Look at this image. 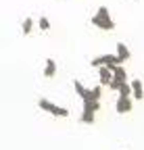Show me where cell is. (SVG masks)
Masks as SVG:
<instances>
[{
	"instance_id": "1",
	"label": "cell",
	"mask_w": 144,
	"mask_h": 150,
	"mask_svg": "<svg viewBox=\"0 0 144 150\" xmlns=\"http://www.w3.org/2000/svg\"><path fill=\"white\" fill-rule=\"evenodd\" d=\"M90 23H92L94 27H98V29H102V31H113L115 29V21L111 19V13H109L106 6H100L96 11V15L90 19Z\"/></svg>"
},
{
	"instance_id": "2",
	"label": "cell",
	"mask_w": 144,
	"mask_h": 150,
	"mask_svg": "<svg viewBox=\"0 0 144 150\" xmlns=\"http://www.w3.org/2000/svg\"><path fill=\"white\" fill-rule=\"evenodd\" d=\"M96 110H100V100H88V102H84V110L79 115V121L86 123V125H92Z\"/></svg>"
},
{
	"instance_id": "3",
	"label": "cell",
	"mask_w": 144,
	"mask_h": 150,
	"mask_svg": "<svg viewBox=\"0 0 144 150\" xmlns=\"http://www.w3.org/2000/svg\"><path fill=\"white\" fill-rule=\"evenodd\" d=\"M90 65L96 67V69H98V67H102V65H106V67L113 71L117 65H123V61L119 59L117 54H102V56H96V59H92V61H90Z\"/></svg>"
},
{
	"instance_id": "4",
	"label": "cell",
	"mask_w": 144,
	"mask_h": 150,
	"mask_svg": "<svg viewBox=\"0 0 144 150\" xmlns=\"http://www.w3.org/2000/svg\"><path fill=\"white\" fill-rule=\"evenodd\" d=\"M38 106H40L42 110H46L48 115H52V117H69V110H67V108L57 106L55 102H50V100H46V98H40V100H38Z\"/></svg>"
},
{
	"instance_id": "5",
	"label": "cell",
	"mask_w": 144,
	"mask_h": 150,
	"mask_svg": "<svg viewBox=\"0 0 144 150\" xmlns=\"http://www.w3.org/2000/svg\"><path fill=\"white\" fill-rule=\"evenodd\" d=\"M125 81H128V71H125L123 69V65H117L115 69H113V81H111V90H119L121 88V83H125Z\"/></svg>"
},
{
	"instance_id": "6",
	"label": "cell",
	"mask_w": 144,
	"mask_h": 150,
	"mask_svg": "<svg viewBox=\"0 0 144 150\" xmlns=\"http://www.w3.org/2000/svg\"><path fill=\"white\" fill-rule=\"evenodd\" d=\"M115 110L119 115H125V112L132 110V96H119L115 102Z\"/></svg>"
},
{
	"instance_id": "7",
	"label": "cell",
	"mask_w": 144,
	"mask_h": 150,
	"mask_svg": "<svg viewBox=\"0 0 144 150\" xmlns=\"http://www.w3.org/2000/svg\"><path fill=\"white\" fill-rule=\"evenodd\" d=\"M111 81H113V71L106 65L98 67V83L100 86H111Z\"/></svg>"
},
{
	"instance_id": "8",
	"label": "cell",
	"mask_w": 144,
	"mask_h": 150,
	"mask_svg": "<svg viewBox=\"0 0 144 150\" xmlns=\"http://www.w3.org/2000/svg\"><path fill=\"white\" fill-rule=\"evenodd\" d=\"M130 83H132V96H134L136 100H142V98H144V88H142V81H140V79H132Z\"/></svg>"
},
{
	"instance_id": "9",
	"label": "cell",
	"mask_w": 144,
	"mask_h": 150,
	"mask_svg": "<svg viewBox=\"0 0 144 150\" xmlns=\"http://www.w3.org/2000/svg\"><path fill=\"white\" fill-rule=\"evenodd\" d=\"M117 56H119V59L125 63V61H130V56H132V52H130V48L128 46H125L123 42H117V52H115Z\"/></svg>"
},
{
	"instance_id": "10",
	"label": "cell",
	"mask_w": 144,
	"mask_h": 150,
	"mask_svg": "<svg viewBox=\"0 0 144 150\" xmlns=\"http://www.w3.org/2000/svg\"><path fill=\"white\" fill-rule=\"evenodd\" d=\"M55 75H57V61H55V59H46L44 77H55Z\"/></svg>"
},
{
	"instance_id": "11",
	"label": "cell",
	"mask_w": 144,
	"mask_h": 150,
	"mask_svg": "<svg viewBox=\"0 0 144 150\" xmlns=\"http://www.w3.org/2000/svg\"><path fill=\"white\" fill-rule=\"evenodd\" d=\"M100 96H102V86L98 83L96 88H92V90H88V96L82 100V102H88V100H100Z\"/></svg>"
},
{
	"instance_id": "12",
	"label": "cell",
	"mask_w": 144,
	"mask_h": 150,
	"mask_svg": "<svg viewBox=\"0 0 144 150\" xmlns=\"http://www.w3.org/2000/svg\"><path fill=\"white\" fill-rule=\"evenodd\" d=\"M21 29H23V35H29V33H31V29H33V19H31V17L23 19V25H21Z\"/></svg>"
},
{
	"instance_id": "13",
	"label": "cell",
	"mask_w": 144,
	"mask_h": 150,
	"mask_svg": "<svg viewBox=\"0 0 144 150\" xmlns=\"http://www.w3.org/2000/svg\"><path fill=\"white\" fill-rule=\"evenodd\" d=\"M73 88H75L77 96H79L82 100H84V98L88 96V88H84V86H82V81H77V79H75V81H73Z\"/></svg>"
},
{
	"instance_id": "14",
	"label": "cell",
	"mask_w": 144,
	"mask_h": 150,
	"mask_svg": "<svg viewBox=\"0 0 144 150\" xmlns=\"http://www.w3.org/2000/svg\"><path fill=\"white\" fill-rule=\"evenodd\" d=\"M117 92H119V96H132V83H130V81L121 83V88H119Z\"/></svg>"
},
{
	"instance_id": "15",
	"label": "cell",
	"mask_w": 144,
	"mask_h": 150,
	"mask_svg": "<svg viewBox=\"0 0 144 150\" xmlns=\"http://www.w3.org/2000/svg\"><path fill=\"white\" fill-rule=\"evenodd\" d=\"M40 29L42 31H48L50 29V21H48L46 17H40Z\"/></svg>"
}]
</instances>
